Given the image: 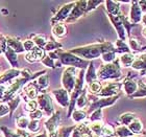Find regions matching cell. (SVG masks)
<instances>
[{
  "mask_svg": "<svg viewBox=\"0 0 146 137\" xmlns=\"http://www.w3.org/2000/svg\"><path fill=\"white\" fill-rule=\"evenodd\" d=\"M110 50H111V44L104 43V44H92V45L77 47L71 49L70 52L85 59H96L100 55H104V52H108Z\"/></svg>",
  "mask_w": 146,
  "mask_h": 137,
  "instance_id": "1",
  "label": "cell"
},
{
  "mask_svg": "<svg viewBox=\"0 0 146 137\" xmlns=\"http://www.w3.org/2000/svg\"><path fill=\"white\" fill-rule=\"evenodd\" d=\"M58 59H60V62H61L62 65H67L70 67H78L80 69H84L88 65V62L80 59L77 55L71 53L70 51L61 52L58 50Z\"/></svg>",
  "mask_w": 146,
  "mask_h": 137,
  "instance_id": "2",
  "label": "cell"
},
{
  "mask_svg": "<svg viewBox=\"0 0 146 137\" xmlns=\"http://www.w3.org/2000/svg\"><path fill=\"white\" fill-rule=\"evenodd\" d=\"M76 68L75 67H68L64 70L62 76V85L65 90L68 92H72L75 87L76 82Z\"/></svg>",
  "mask_w": 146,
  "mask_h": 137,
  "instance_id": "3",
  "label": "cell"
},
{
  "mask_svg": "<svg viewBox=\"0 0 146 137\" xmlns=\"http://www.w3.org/2000/svg\"><path fill=\"white\" fill-rule=\"evenodd\" d=\"M61 122V113L60 112H53L50 117L45 122V128L48 132L49 137H58V125Z\"/></svg>",
  "mask_w": 146,
  "mask_h": 137,
  "instance_id": "4",
  "label": "cell"
},
{
  "mask_svg": "<svg viewBox=\"0 0 146 137\" xmlns=\"http://www.w3.org/2000/svg\"><path fill=\"white\" fill-rule=\"evenodd\" d=\"M38 105H39V109L42 110L43 112L47 114L48 116L53 114V104H52V100L50 98V95L47 93H41L39 94L38 98H36Z\"/></svg>",
  "mask_w": 146,
  "mask_h": 137,
  "instance_id": "5",
  "label": "cell"
},
{
  "mask_svg": "<svg viewBox=\"0 0 146 137\" xmlns=\"http://www.w3.org/2000/svg\"><path fill=\"white\" fill-rule=\"evenodd\" d=\"M74 5H75V2H70L62 6L60 11L56 13V15L53 16V18L51 19L52 24L55 25L58 24V23H61V21H63V20H67V18L70 15L71 11L74 7Z\"/></svg>",
  "mask_w": 146,
  "mask_h": 137,
  "instance_id": "6",
  "label": "cell"
},
{
  "mask_svg": "<svg viewBox=\"0 0 146 137\" xmlns=\"http://www.w3.org/2000/svg\"><path fill=\"white\" fill-rule=\"evenodd\" d=\"M21 76V69H16V68H11V69L5 70L4 72L0 73V85H9L15 80L20 78Z\"/></svg>",
  "mask_w": 146,
  "mask_h": 137,
  "instance_id": "7",
  "label": "cell"
},
{
  "mask_svg": "<svg viewBox=\"0 0 146 137\" xmlns=\"http://www.w3.org/2000/svg\"><path fill=\"white\" fill-rule=\"evenodd\" d=\"M85 12H87V1H77V2H75V5L72 9L70 15L66 21L68 23L76 21L80 16L85 14Z\"/></svg>",
  "mask_w": 146,
  "mask_h": 137,
  "instance_id": "8",
  "label": "cell"
},
{
  "mask_svg": "<svg viewBox=\"0 0 146 137\" xmlns=\"http://www.w3.org/2000/svg\"><path fill=\"white\" fill-rule=\"evenodd\" d=\"M118 72V68L116 65L113 64H107L104 65L99 68L97 72V76L101 80L110 79V78H115Z\"/></svg>",
  "mask_w": 146,
  "mask_h": 137,
  "instance_id": "9",
  "label": "cell"
},
{
  "mask_svg": "<svg viewBox=\"0 0 146 137\" xmlns=\"http://www.w3.org/2000/svg\"><path fill=\"white\" fill-rule=\"evenodd\" d=\"M21 91L27 96V98L29 101H31V100H36L38 96H39L40 90H39L38 85H36V80L27 83V84L23 87V89H22Z\"/></svg>",
  "mask_w": 146,
  "mask_h": 137,
  "instance_id": "10",
  "label": "cell"
},
{
  "mask_svg": "<svg viewBox=\"0 0 146 137\" xmlns=\"http://www.w3.org/2000/svg\"><path fill=\"white\" fill-rule=\"evenodd\" d=\"M52 94L55 98L56 102L58 103V105H61L62 107L66 108L67 106H69L70 103V98H69V92L67 90H65L64 88L55 89L52 91Z\"/></svg>",
  "mask_w": 146,
  "mask_h": 137,
  "instance_id": "11",
  "label": "cell"
},
{
  "mask_svg": "<svg viewBox=\"0 0 146 137\" xmlns=\"http://www.w3.org/2000/svg\"><path fill=\"white\" fill-rule=\"evenodd\" d=\"M6 38V44L9 48H12L14 51L18 55V53H23L24 48H23V43L19 38L13 36H5Z\"/></svg>",
  "mask_w": 146,
  "mask_h": 137,
  "instance_id": "12",
  "label": "cell"
},
{
  "mask_svg": "<svg viewBox=\"0 0 146 137\" xmlns=\"http://www.w3.org/2000/svg\"><path fill=\"white\" fill-rule=\"evenodd\" d=\"M3 55H5L6 60L9 61V65L12 66V68H16V69H18L19 68V60H18V55L16 53L12 48H9V46L6 47V49L4 50L3 52Z\"/></svg>",
  "mask_w": 146,
  "mask_h": 137,
  "instance_id": "13",
  "label": "cell"
},
{
  "mask_svg": "<svg viewBox=\"0 0 146 137\" xmlns=\"http://www.w3.org/2000/svg\"><path fill=\"white\" fill-rule=\"evenodd\" d=\"M117 91H118V85H116V84H109L106 87L101 88L100 92L98 93V95L102 96V98H108V96L115 94Z\"/></svg>",
  "mask_w": 146,
  "mask_h": 137,
  "instance_id": "14",
  "label": "cell"
},
{
  "mask_svg": "<svg viewBox=\"0 0 146 137\" xmlns=\"http://www.w3.org/2000/svg\"><path fill=\"white\" fill-rule=\"evenodd\" d=\"M114 102V98H100V100H96L95 102L91 104V109H94V110H97V109H101V108H104V107H107L109 105Z\"/></svg>",
  "mask_w": 146,
  "mask_h": 137,
  "instance_id": "15",
  "label": "cell"
},
{
  "mask_svg": "<svg viewBox=\"0 0 146 137\" xmlns=\"http://www.w3.org/2000/svg\"><path fill=\"white\" fill-rule=\"evenodd\" d=\"M97 79V73L95 71V68H94V65L90 63L89 64V67L88 70H87V72L85 73V81L88 84H91V83L95 82V80Z\"/></svg>",
  "mask_w": 146,
  "mask_h": 137,
  "instance_id": "16",
  "label": "cell"
},
{
  "mask_svg": "<svg viewBox=\"0 0 146 137\" xmlns=\"http://www.w3.org/2000/svg\"><path fill=\"white\" fill-rule=\"evenodd\" d=\"M21 96L19 94H17L16 96H14V98L11 100V101L7 102V105H9V115L13 116V114H14V112H15L16 110H17V108L19 107V105H20V103H21Z\"/></svg>",
  "mask_w": 146,
  "mask_h": 137,
  "instance_id": "17",
  "label": "cell"
},
{
  "mask_svg": "<svg viewBox=\"0 0 146 137\" xmlns=\"http://www.w3.org/2000/svg\"><path fill=\"white\" fill-rule=\"evenodd\" d=\"M29 122H31V119H29L28 116H24V115L18 116V117L16 118V126H17V129L26 130L28 125H29Z\"/></svg>",
  "mask_w": 146,
  "mask_h": 137,
  "instance_id": "18",
  "label": "cell"
},
{
  "mask_svg": "<svg viewBox=\"0 0 146 137\" xmlns=\"http://www.w3.org/2000/svg\"><path fill=\"white\" fill-rule=\"evenodd\" d=\"M36 83L38 87H39V90L41 92L44 93V90H45L47 87H48V76L47 74H42V76H40L38 79L36 80Z\"/></svg>",
  "mask_w": 146,
  "mask_h": 137,
  "instance_id": "19",
  "label": "cell"
},
{
  "mask_svg": "<svg viewBox=\"0 0 146 137\" xmlns=\"http://www.w3.org/2000/svg\"><path fill=\"white\" fill-rule=\"evenodd\" d=\"M66 33H67V29H66V26L63 23H58V24L53 25V27H52V34L58 38L64 37Z\"/></svg>",
  "mask_w": 146,
  "mask_h": 137,
  "instance_id": "20",
  "label": "cell"
},
{
  "mask_svg": "<svg viewBox=\"0 0 146 137\" xmlns=\"http://www.w3.org/2000/svg\"><path fill=\"white\" fill-rule=\"evenodd\" d=\"M72 116V119L75 122H82L87 118V112L86 111H82V110H74L71 114Z\"/></svg>",
  "mask_w": 146,
  "mask_h": 137,
  "instance_id": "21",
  "label": "cell"
},
{
  "mask_svg": "<svg viewBox=\"0 0 146 137\" xmlns=\"http://www.w3.org/2000/svg\"><path fill=\"white\" fill-rule=\"evenodd\" d=\"M33 41H34L35 45L40 47V48H44L45 45L47 44V39H46L45 36H42V35H35L33 37Z\"/></svg>",
  "mask_w": 146,
  "mask_h": 137,
  "instance_id": "22",
  "label": "cell"
},
{
  "mask_svg": "<svg viewBox=\"0 0 146 137\" xmlns=\"http://www.w3.org/2000/svg\"><path fill=\"white\" fill-rule=\"evenodd\" d=\"M61 47H62V45L60 43L55 42L53 40H50V41H47V44H46L45 47H44V50L48 52H51V51L58 50V49L61 48Z\"/></svg>",
  "mask_w": 146,
  "mask_h": 137,
  "instance_id": "23",
  "label": "cell"
},
{
  "mask_svg": "<svg viewBox=\"0 0 146 137\" xmlns=\"http://www.w3.org/2000/svg\"><path fill=\"white\" fill-rule=\"evenodd\" d=\"M75 129V126L72 127H63L58 131V137H70V134Z\"/></svg>",
  "mask_w": 146,
  "mask_h": 137,
  "instance_id": "24",
  "label": "cell"
},
{
  "mask_svg": "<svg viewBox=\"0 0 146 137\" xmlns=\"http://www.w3.org/2000/svg\"><path fill=\"white\" fill-rule=\"evenodd\" d=\"M31 52L34 55V57L36 58V61H41V60L46 55L44 48H40V47H38V46H35L34 49H33Z\"/></svg>",
  "mask_w": 146,
  "mask_h": 137,
  "instance_id": "25",
  "label": "cell"
},
{
  "mask_svg": "<svg viewBox=\"0 0 146 137\" xmlns=\"http://www.w3.org/2000/svg\"><path fill=\"white\" fill-rule=\"evenodd\" d=\"M36 109H39V105H38L36 100H31V101L27 102L24 106V110L25 111H27L28 113L34 112V111H36Z\"/></svg>",
  "mask_w": 146,
  "mask_h": 137,
  "instance_id": "26",
  "label": "cell"
},
{
  "mask_svg": "<svg viewBox=\"0 0 146 137\" xmlns=\"http://www.w3.org/2000/svg\"><path fill=\"white\" fill-rule=\"evenodd\" d=\"M104 127V124L101 122H92L89 125V128L91 129V131L93 133H95L96 135H99L101 132V129Z\"/></svg>",
  "mask_w": 146,
  "mask_h": 137,
  "instance_id": "27",
  "label": "cell"
},
{
  "mask_svg": "<svg viewBox=\"0 0 146 137\" xmlns=\"http://www.w3.org/2000/svg\"><path fill=\"white\" fill-rule=\"evenodd\" d=\"M87 103H88V100H87V93L84 90L82 93L78 96L77 101H76V106L78 108H84L85 106H87Z\"/></svg>",
  "mask_w": 146,
  "mask_h": 137,
  "instance_id": "28",
  "label": "cell"
},
{
  "mask_svg": "<svg viewBox=\"0 0 146 137\" xmlns=\"http://www.w3.org/2000/svg\"><path fill=\"white\" fill-rule=\"evenodd\" d=\"M0 131H1V134H3L4 137H18L16 131L7 128V127H4V126L0 128Z\"/></svg>",
  "mask_w": 146,
  "mask_h": 137,
  "instance_id": "29",
  "label": "cell"
},
{
  "mask_svg": "<svg viewBox=\"0 0 146 137\" xmlns=\"http://www.w3.org/2000/svg\"><path fill=\"white\" fill-rule=\"evenodd\" d=\"M89 90H90L91 93L98 94L101 90V84L99 82H97V81H95V82L89 84Z\"/></svg>",
  "mask_w": 146,
  "mask_h": 137,
  "instance_id": "30",
  "label": "cell"
},
{
  "mask_svg": "<svg viewBox=\"0 0 146 137\" xmlns=\"http://www.w3.org/2000/svg\"><path fill=\"white\" fill-rule=\"evenodd\" d=\"M40 128H41V126H40L39 120H31L27 127V130L31 133H36L40 130Z\"/></svg>",
  "mask_w": 146,
  "mask_h": 137,
  "instance_id": "31",
  "label": "cell"
},
{
  "mask_svg": "<svg viewBox=\"0 0 146 137\" xmlns=\"http://www.w3.org/2000/svg\"><path fill=\"white\" fill-rule=\"evenodd\" d=\"M22 43H23V48H24V51L26 52H31L33 49H34V47L36 45H35L34 41L31 39H26L24 40V41H22Z\"/></svg>",
  "mask_w": 146,
  "mask_h": 137,
  "instance_id": "32",
  "label": "cell"
},
{
  "mask_svg": "<svg viewBox=\"0 0 146 137\" xmlns=\"http://www.w3.org/2000/svg\"><path fill=\"white\" fill-rule=\"evenodd\" d=\"M99 135L102 137H112L113 135H114V131H113L112 127H110V126H104Z\"/></svg>",
  "mask_w": 146,
  "mask_h": 137,
  "instance_id": "33",
  "label": "cell"
},
{
  "mask_svg": "<svg viewBox=\"0 0 146 137\" xmlns=\"http://www.w3.org/2000/svg\"><path fill=\"white\" fill-rule=\"evenodd\" d=\"M101 117H102V112H101V109H97V110H95L94 112L91 114V116H90V120H91L92 122H100Z\"/></svg>",
  "mask_w": 146,
  "mask_h": 137,
  "instance_id": "34",
  "label": "cell"
},
{
  "mask_svg": "<svg viewBox=\"0 0 146 137\" xmlns=\"http://www.w3.org/2000/svg\"><path fill=\"white\" fill-rule=\"evenodd\" d=\"M28 117H29L31 120H40L43 117V111L40 109H36L34 112L29 113Z\"/></svg>",
  "mask_w": 146,
  "mask_h": 137,
  "instance_id": "35",
  "label": "cell"
},
{
  "mask_svg": "<svg viewBox=\"0 0 146 137\" xmlns=\"http://www.w3.org/2000/svg\"><path fill=\"white\" fill-rule=\"evenodd\" d=\"M41 62H42V64H44L45 66H47L48 68H55L54 60H52L51 58H49L48 55H45V57L41 60Z\"/></svg>",
  "mask_w": 146,
  "mask_h": 137,
  "instance_id": "36",
  "label": "cell"
},
{
  "mask_svg": "<svg viewBox=\"0 0 146 137\" xmlns=\"http://www.w3.org/2000/svg\"><path fill=\"white\" fill-rule=\"evenodd\" d=\"M7 114L9 115V105H7L6 103H2V102H0V117L6 116Z\"/></svg>",
  "mask_w": 146,
  "mask_h": 137,
  "instance_id": "37",
  "label": "cell"
},
{
  "mask_svg": "<svg viewBox=\"0 0 146 137\" xmlns=\"http://www.w3.org/2000/svg\"><path fill=\"white\" fill-rule=\"evenodd\" d=\"M108 7V11H109L111 14H116L118 12V6L116 4V2H113V1H107L106 2Z\"/></svg>",
  "mask_w": 146,
  "mask_h": 137,
  "instance_id": "38",
  "label": "cell"
},
{
  "mask_svg": "<svg viewBox=\"0 0 146 137\" xmlns=\"http://www.w3.org/2000/svg\"><path fill=\"white\" fill-rule=\"evenodd\" d=\"M114 59H115V55H114L112 51L104 52V55H102V60H104V62H108V63L112 62Z\"/></svg>",
  "mask_w": 146,
  "mask_h": 137,
  "instance_id": "39",
  "label": "cell"
},
{
  "mask_svg": "<svg viewBox=\"0 0 146 137\" xmlns=\"http://www.w3.org/2000/svg\"><path fill=\"white\" fill-rule=\"evenodd\" d=\"M16 133H17L18 137H33L31 132L26 131V130H20V129H17V130H16Z\"/></svg>",
  "mask_w": 146,
  "mask_h": 137,
  "instance_id": "40",
  "label": "cell"
},
{
  "mask_svg": "<svg viewBox=\"0 0 146 137\" xmlns=\"http://www.w3.org/2000/svg\"><path fill=\"white\" fill-rule=\"evenodd\" d=\"M101 1H87V12L95 9L98 4H100Z\"/></svg>",
  "mask_w": 146,
  "mask_h": 137,
  "instance_id": "41",
  "label": "cell"
},
{
  "mask_svg": "<svg viewBox=\"0 0 146 137\" xmlns=\"http://www.w3.org/2000/svg\"><path fill=\"white\" fill-rule=\"evenodd\" d=\"M117 133H118V135H120V136H126V135L131 134V132L128 131V130H126L124 127H121V128L117 129Z\"/></svg>",
  "mask_w": 146,
  "mask_h": 137,
  "instance_id": "42",
  "label": "cell"
},
{
  "mask_svg": "<svg viewBox=\"0 0 146 137\" xmlns=\"http://www.w3.org/2000/svg\"><path fill=\"white\" fill-rule=\"evenodd\" d=\"M24 58H25V60L28 62V63H35V62H36V58H35L34 55H33L31 52H26Z\"/></svg>",
  "mask_w": 146,
  "mask_h": 137,
  "instance_id": "43",
  "label": "cell"
},
{
  "mask_svg": "<svg viewBox=\"0 0 146 137\" xmlns=\"http://www.w3.org/2000/svg\"><path fill=\"white\" fill-rule=\"evenodd\" d=\"M131 61H133V57H131V55H125L121 58V62L124 65H127L128 63H131Z\"/></svg>",
  "mask_w": 146,
  "mask_h": 137,
  "instance_id": "44",
  "label": "cell"
},
{
  "mask_svg": "<svg viewBox=\"0 0 146 137\" xmlns=\"http://www.w3.org/2000/svg\"><path fill=\"white\" fill-rule=\"evenodd\" d=\"M131 130H133L134 132L140 131V130H141V125H140V122H133V124L131 125Z\"/></svg>",
  "mask_w": 146,
  "mask_h": 137,
  "instance_id": "45",
  "label": "cell"
},
{
  "mask_svg": "<svg viewBox=\"0 0 146 137\" xmlns=\"http://www.w3.org/2000/svg\"><path fill=\"white\" fill-rule=\"evenodd\" d=\"M6 91V85H0V102L3 101Z\"/></svg>",
  "mask_w": 146,
  "mask_h": 137,
  "instance_id": "46",
  "label": "cell"
},
{
  "mask_svg": "<svg viewBox=\"0 0 146 137\" xmlns=\"http://www.w3.org/2000/svg\"><path fill=\"white\" fill-rule=\"evenodd\" d=\"M35 137H49L48 134H46V133H42V134H39V135H36V136Z\"/></svg>",
  "mask_w": 146,
  "mask_h": 137,
  "instance_id": "47",
  "label": "cell"
},
{
  "mask_svg": "<svg viewBox=\"0 0 146 137\" xmlns=\"http://www.w3.org/2000/svg\"><path fill=\"white\" fill-rule=\"evenodd\" d=\"M143 22H144V23H145V24H146V15L143 17Z\"/></svg>",
  "mask_w": 146,
  "mask_h": 137,
  "instance_id": "48",
  "label": "cell"
},
{
  "mask_svg": "<svg viewBox=\"0 0 146 137\" xmlns=\"http://www.w3.org/2000/svg\"><path fill=\"white\" fill-rule=\"evenodd\" d=\"M143 34H144V36H146V27L143 29Z\"/></svg>",
  "mask_w": 146,
  "mask_h": 137,
  "instance_id": "49",
  "label": "cell"
},
{
  "mask_svg": "<svg viewBox=\"0 0 146 137\" xmlns=\"http://www.w3.org/2000/svg\"><path fill=\"white\" fill-rule=\"evenodd\" d=\"M0 71H1V68H0Z\"/></svg>",
  "mask_w": 146,
  "mask_h": 137,
  "instance_id": "50",
  "label": "cell"
},
{
  "mask_svg": "<svg viewBox=\"0 0 146 137\" xmlns=\"http://www.w3.org/2000/svg\"><path fill=\"white\" fill-rule=\"evenodd\" d=\"M0 134H1V131H0Z\"/></svg>",
  "mask_w": 146,
  "mask_h": 137,
  "instance_id": "51",
  "label": "cell"
}]
</instances>
